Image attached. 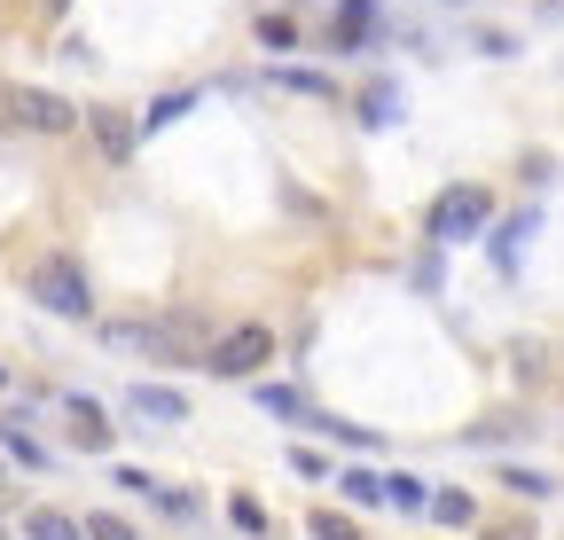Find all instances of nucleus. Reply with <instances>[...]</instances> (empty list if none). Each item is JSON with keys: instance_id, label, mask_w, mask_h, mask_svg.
Wrapping results in <instances>:
<instances>
[{"instance_id": "f257e3e1", "label": "nucleus", "mask_w": 564, "mask_h": 540, "mask_svg": "<svg viewBox=\"0 0 564 540\" xmlns=\"http://www.w3.org/2000/svg\"><path fill=\"white\" fill-rule=\"evenodd\" d=\"M110 345L118 353H141V361H173V368H204L212 353V329L196 313H141V321H110Z\"/></svg>"}, {"instance_id": "f03ea898", "label": "nucleus", "mask_w": 564, "mask_h": 540, "mask_svg": "<svg viewBox=\"0 0 564 540\" xmlns=\"http://www.w3.org/2000/svg\"><path fill=\"white\" fill-rule=\"evenodd\" d=\"M32 298H40L47 313H63V321H87V313H95V290H87V266H79V258H63V251L32 266Z\"/></svg>"}, {"instance_id": "7ed1b4c3", "label": "nucleus", "mask_w": 564, "mask_h": 540, "mask_svg": "<svg viewBox=\"0 0 564 540\" xmlns=\"http://www.w3.org/2000/svg\"><path fill=\"white\" fill-rule=\"evenodd\" d=\"M267 361H274V329H267V321H243V329H228V337H212V353H204V368L228 376V384L259 376Z\"/></svg>"}, {"instance_id": "20e7f679", "label": "nucleus", "mask_w": 564, "mask_h": 540, "mask_svg": "<svg viewBox=\"0 0 564 540\" xmlns=\"http://www.w3.org/2000/svg\"><path fill=\"white\" fill-rule=\"evenodd\" d=\"M486 220H494V196L486 188H447L432 205V243H470Z\"/></svg>"}, {"instance_id": "39448f33", "label": "nucleus", "mask_w": 564, "mask_h": 540, "mask_svg": "<svg viewBox=\"0 0 564 540\" xmlns=\"http://www.w3.org/2000/svg\"><path fill=\"white\" fill-rule=\"evenodd\" d=\"M9 118L32 125V133H70V125H79V102H63L47 87H9Z\"/></svg>"}, {"instance_id": "423d86ee", "label": "nucleus", "mask_w": 564, "mask_h": 540, "mask_svg": "<svg viewBox=\"0 0 564 540\" xmlns=\"http://www.w3.org/2000/svg\"><path fill=\"white\" fill-rule=\"evenodd\" d=\"M126 416L150 423V431H173V423H188V399H181L173 384H133V392H126Z\"/></svg>"}, {"instance_id": "0eeeda50", "label": "nucleus", "mask_w": 564, "mask_h": 540, "mask_svg": "<svg viewBox=\"0 0 564 540\" xmlns=\"http://www.w3.org/2000/svg\"><path fill=\"white\" fill-rule=\"evenodd\" d=\"M79 118H87L95 150H102L110 165H126V157H133V142H141V133H133V118H126V110H79Z\"/></svg>"}, {"instance_id": "6e6552de", "label": "nucleus", "mask_w": 564, "mask_h": 540, "mask_svg": "<svg viewBox=\"0 0 564 540\" xmlns=\"http://www.w3.org/2000/svg\"><path fill=\"white\" fill-rule=\"evenodd\" d=\"M63 416H70V447H87V454L110 447V423H102V408H95L87 392H70V399H63Z\"/></svg>"}, {"instance_id": "1a4fd4ad", "label": "nucleus", "mask_w": 564, "mask_h": 540, "mask_svg": "<svg viewBox=\"0 0 564 540\" xmlns=\"http://www.w3.org/2000/svg\"><path fill=\"white\" fill-rule=\"evenodd\" d=\"M274 87H282V95H306V102H337V79L299 71V63H274Z\"/></svg>"}, {"instance_id": "9d476101", "label": "nucleus", "mask_w": 564, "mask_h": 540, "mask_svg": "<svg viewBox=\"0 0 564 540\" xmlns=\"http://www.w3.org/2000/svg\"><path fill=\"white\" fill-rule=\"evenodd\" d=\"M400 110H408V102H400L392 79H369V87H361V125H392Z\"/></svg>"}, {"instance_id": "9b49d317", "label": "nucleus", "mask_w": 564, "mask_h": 540, "mask_svg": "<svg viewBox=\"0 0 564 540\" xmlns=\"http://www.w3.org/2000/svg\"><path fill=\"white\" fill-rule=\"evenodd\" d=\"M24 540H79V517H63V509H24Z\"/></svg>"}, {"instance_id": "f8f14e48", "label": "nucleus", "mask_w": 564, "mask_h": 540, "mask_svg": "<svg viewBox=\"0 0 564 540\" xmlns=\"http://www.w3.org/2000/svg\"><path fill=\"white\" fill-rule=\"evenodd\" d=\"M259 408L282 416V423H314V416H306V399H299L291 384H259Z\"/></svg>"}, {"instance_id": "ddd939ff", "label": "nucleus", "mask_w": 564, "mask_h": 540, "mask_svg": "<svg viewBox=\"0 0 564 540\" xmlns=\"http://www.w3.org/2000/svg\"><path fill=\"white\" fill-rule=\"evenodd\" d=\"M423 509H432L440 525H478V502H470L463 486H447V494H432V502H423Z\"/></svg>"}, {"instance_id": "4468645a", "label": "nucleus", "mask_w": 564, "mask_h": 540, "mask_svg": "<svg viewBox=\"0 0 564 540\" xmlns=\"http://www.w3.org/2000/svg\"><path fill=\"white\" fill-rule=\"evenodd\" d=\"M337 486H345V502H352V509L384 502V478H377V470H337Z\"/></svg>"}, {"instance_id": "2eb2a0df", "label": "nucleus", "mask_w": 564, "mask_h": 540, "mask_svg": "<svg viewBox=\"0 0 564 540\" xmlns=\"http://www.w3.org/2000/svg\"><path fill=\"white\" fill-rule=\"evenodd\" d=\"M384 502H392V509H423V502H432V486L408 478V470H392V478H384Z\"/></svg>"}, {"instance_id": "dca6fc26", "label": "nucleus", "mask_w": 564, "mask_h": 540, "mask_svg": "<svg viewBox=\"0 0 564 540\" xmlns=\"http://www.w3.org/2000/svg\"><path fill=\"white\" fill-rule=\"evenodd\" d=\"M181 110H196V95H158L150 110H141V125H133V133H158V125H173Z\"/></svg>"}, {"instance_id": "f3484780", "label": "nucleus", "mask_w": 564, "mask_h": 540, "mask_svg": "<svg viewBox=\"0 0 564 540\" xmlns=\"http://www.w3.org/2000/svg\"><path fill=\"white\" fill-rule=\"evenodd\" d=\"M79 540H141V532H133L126 517H110V509H95V517L79 525Z\"/></svg>"}, {"instance_id": "a211bd4d", "label": "nucleus", "mask_w": 564, "mask_h": 540, "mask_svg": "<svg viewBox=\"0 0 564 540\" xmlns=\"http://www.w3.org/2000/svg\"><path fill=\"white\" fill-rule=\"evenodd\" d=\"M502 486H510L518 502H549V494H556V486L541 478V470H502Z\"/></svg>"}, {"instance_id": "6ab92c4d", "label": "nucleus", "mask_w": 564, "mask_h": 540, "mask_svg": "<svg viewBox=\"0 0 564 540\" xmlns=\"http://www.w3.org/2000/svg\"><path fill=\"white\" fill-rule=\"evenodd\" d=\"M0 447H9V454H24V462H47V454H40V439H32L17 416H0Z\"/></svg>"}, {"instance_id": "aec40b11", "label": "nucleus", "mask_w": 564, "mask_h": 540, "mask_svg": "<svg viewBox=\"0 0 564 540\" xmlns=\"http://www.w3.org/2000/svg\"><path fill=\"white\" fill-rule=\"evenodd\" d=\"M259 47H274V55L299 47V24H291V16H259Z\"/></svg>"}, {"instance_id": "412c9836", "label": "nucleus", "mask_w": 564, "mask_h": 540, "mask_svg": "<svg viewBox=\"0 0 564 540\" xmlns=\"http://www.w3.org/2000/svg\"><path fill=\"white\" fill-rule=\"evenodd\" d=\"M518 235H533V212H518V220H510L502 235H494V258H502V266L518 258Z\"/></svg>"}, {"instance_id": "4be33fe9", "label": "nucleus", "mask_w": 564, "mask_h": 540, "mask_svg": "<svg viewBox=\"0 0 564 540\" xmlns=\"http://www.w3.org/2000/svg\"><path fill=\"white\" fill-rule=\"evenodd\" d=\"M314 540H361V532H352V517H337V509H314Z\"/></svg>"}, {"instance_id": "5701e85b", "label": "nucleus", "mask_w": 564, "mask_h": 540, "mask_svg": "<svg viewBox=\"0 0 564 540\" xmlns=\"http://www.w3.org/2000/svg\"><path fill=\"white\" fill-rule=\"evenodd\" d=\"M228 517H236V525H243V532H267V509H259V502H251V494H236V502H228Z\"/></svg>"}, {"instance_id": "b1692460", "label": "nucleus", "mask_w": 564, "mask_h": 540, "mask_svg": "<svg viewBox=\"0 0 564 540\" xmlns=\"http://www.w3.org/2000/svg\"><path fill=\"white\" fill-rule=\"evenodd\" d=\"M486 540H533V525H494Z\"/></svg>"}, {"instance_id": "393cba45", "label": "nucleus", "mask_w": 564, "mask_h": 540, "mask_svg": "<svg viewBox=\"0 0 564 540\" xmlns=\"http://www.w3.org/2000/svg\"><path fill=\"white\" fill-rule=\"evenodd\" d=\"M0 384H9V368H0Z\"/></svg>"}, {"instance_id": "a878e982", "label": "nucleus", "mask_w": 564, "mask_h": 540, "mask_svg": "<svg viewBox=\"0 0 564 540\" xmlns=\"http://www.w3.org/2000/svg\"><path fill=\"white\" fill-rule=\"evenodd\" d=\"M0 540H9V525H0Z\"/></svg>"}]
</instances>
